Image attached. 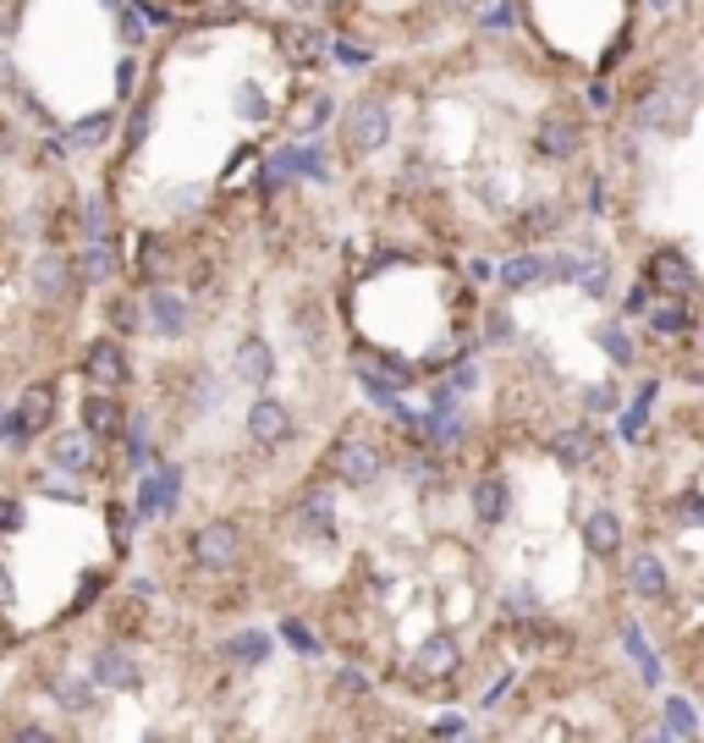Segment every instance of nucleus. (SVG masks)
<instances>
[{"instance_id":"obj_27","label":"nucleus","mask_w":704,"mask_h":743,"mask_svg":"<svg viewBox=\"0 0 704 743\" xmlns=\"http://www.w3.org/2000/svg\"><path fill=\"white\" fill-rule=\"evenodd\" d=\"M111 127H116V116H111V111H100V116H89V122L67 127V138H72L78 149H94V144H105V138H111Z\"/></svg>"},{"instance_id":"obj_6","label":"nucleus","mask_w":704,"mask_h":743,"mask_svg":"<svg viewBox=\"0 0 704 743\" xmlns=\"http://www.w3.org/2000/svg\"><path fill=\"white\" fill-rule=\"evenodd\" d=\"M29 281H34V292H39V297L61 303V297H72V292H78V259H67L61 248H50V254H39V259H34Z\"/></svg>"},{"instance_id":"obj_21","label":"nucleus","mask_w":704,"mask_h":743,"mask_svg":"<svg viewBox=\"0 0 704 743\" xmlns=\"http://www.w3.org/2000/svg\"><path fill=\"white\" fill-rule=\"evenodd\" d=\"M545 281V254H512L507 264H501V286L507 292H529V286H540Z\"/></svg>"},{"instance_id":"obj_25","label":"nucleus","mask_w":704,"mask_h":743,"mask_svg":"<svg viewBox=\"0 0 704 743\" xmlns=\"http://www.w3.org/2000/svg\"><path fill=\"white\" fill-rule=\"evenodd\" d=\"M226 655H231V661H248V666H264V661H270V639H264L259 628H242V633L226 644Z\"/></svg>"},{"instance_id":"obj_35","label":"nucleus","mask_w":704,"mask_h":743,"mask_svg":"<svg viewBox=\"0 0 704 743\" xmlns=\"http://www.w3.org/2000/svg\"><path fill=\"white\" fill-rule=\"evenodd\" d=\"M583 105H589V111H605V105H611V89H605V83H589Z\"/></svg>"},{"instance_id":"obj_5","label":"nucleus","mask_w":704,"mask_h":743,"mask_svg":"<svg viewBox=\"0 0 704 743\" xmlns=\"http://www.w3.org/2000/svg\"><path fill=\"white\" fill-rule=\"evenodd\" d=\"M188 319H193V303H188L177 286H155V292L144 297V330H155V336H182Z\"/></svg>"},{"instance_id":"obj_32","label":"nucleus","mask_w":704,"mask_h":743,"mask_svg":"<svg viewBox=\"0 0 704 743\" xmlns=\"http://www.w3.org/2000/svg\"><path fill=\"white\" fill-rule=\"evenodd\" d=\"M583 408H589V414H611V408H616V386H611V381L589 386V392H583Z\"/></svg>"},{"instance_id":"obj_13","label":"nucleus","mask_w":704,"mask_h":743,"mask_svg":"<svg viewBox=\"0 0 704 743\" xmlns=\"http://www.w3.org/2000/svg\"><path fill=\"white\" fill-rule=\"evenodd\" d=\"M177 469H155V474H144V496H138V518L149 524V518H160V513H171V502H177Z\"/></svg>"},{"instance_id":"obj_37","label":"nucleus","mask_w":704,"mask_h":743,"mask_svg":"<svg viewBox=\"0 0 704 743\" xmlns=\"http://www.w3.org/2000/svg\"><path fill=\"white\" fill-rule=\"evenodd\" d=\"M18 600V589H12V578H7V567H0V606H12Z\"/></svg>"},{"instance_id":"obj_28","label":"nucleus","mask_w":704,"mask_h":743,"mask_svg":"<svg viewBox=\"0 0 704 743\" xmlns=\"http://www.w3.org/2000/svg\"><path fill=\"white\" fill-rule=\"evenodd\" d=\"M78 264H83V275H89V281H111V275H116V254H111V243H105V237H100V243H89Z\"/></svg>"},{"instance_id":"obj_15","label":"nucleus","mask_w":704,"mask_h":743,"mask_svg":"<svg viewBox=\"0 0 704 743\" xmlns=\"http://www.w3.org/2000/svg\"><path fill=\"white\" fill-rule=\"evenodd\" d=\"M50 419H56V392H50V386H29L23 403H18V414H12V425H18L23 436H34V430H45Z\"/></svg>"},{"instance_id":"obj_10","label":"nucleus","mask_w":704,"mask_h":743,"mask_svg":"<svg viewBox=\"0 0 704 743\" xmlns=\"http://www.w3.org/2000/svg\"><path fill=\"white\" fill-rule=\"evenodd\" d=\"M83 430H89L94 441H116V436L127 430V414H122V403H116L111 392H94V397L83 403Z\"/></svg>"},{"instance_id":"obj_19","label":"nucleus","mask_w":704,"mask_h":743,"mask_svg":"<svg viewBox=\"0 0 704 743\" xmlns=\"http://www.w3.org/2000/svg\"><path fill=\"white\" fill-rule=\"evenodd\" d=\"M649 286H660V292H688V286H693V264H688L682 254H655V259H649Z\"/></svg>"},{"instance_id":"obj_20","label":"nucleus","mask_w":704,"mask_h":743,"mask_svg":"<svg viewBox=\"0 0 704 743\" xmlns=\"http://www.w3.org/2000/svg\"><path fill=\"white\" fill-rule=\"evenodd\" d=\"M583 540H589V551H594V556H611V551L622 545V518H616L611 507H594V513H589V524H583Z\"/></svg>"},{"instance_id":"obj_7","label":"nucleus","mask_w":704,"mask_h":743,"mask_svg":"<svg viewBox=\"0 0 704 743\" xmlns=\"http://www.w3.org/2000/svg\"><path fill=\"white\" fill-rule=\"evenodd\" d=\"M248 441L253 447H286L292 441V408L281 397H259L248 408Z\"/></svg>"},{"instance_id":"obj_4","label":"nucleus","mask_w":704,"mask_h":743,"mask_svg":"<svg viewBox=\"0 0 704 743\" xmlns=\"http://www.w3.org/2000/svg\"><path fill=\"white\" fill-rule=\"evenodd\" d=\"M534 149H540L545 160H572V155L583 149V122H578L572 111L550 105V111L540 116V127H534Z\"/></svg>"},{"instance_id":"obj_9","label":"nucleus","mask_w":704,"mask_h":743,"mask_svg":"<svg viewBox=\"0 0 704 743\" xmlns=\"http://www.w3.org/2000/svg\"><path fill=\"white\" fill-rule=\"evenodd\" d=\"M468 507H474V518L485 524V529H501L507 524V513H512V491H507V480H479L474 491H468Z\"/></svg>"},{"instance_id":"obj_34","label":"nucleus","mask_w":704,"mask_h":743,"mask_svg":"<svg viewBox=\"0 0 704 743\" xmlns=\"http://www.w3.org/2000/svg\"><path fill=\"white\" fill-rule=\"evenodd\" d=\"M512 23H518V7H512V0H501V12L485 18V29H512Z\"/></svg>"},{"instance_id":"obj_17","label":"nucleus","mask_w":704,"mask_h":743,"mask_svg":"<svg viewBox=\"0 0 704 743\" xmlns=\"http://www.w3.org/2000/svg\"><path fill=\"white\" fill-rule=\"evenodd\" d=\"M413 666H419V672H430V677H446L452 666H463V650H457V639H452V633H430V639L419 644Z\"/></svg>"},{"instance_id":"obj_14","label":"nucleus","mask_w":704,"mask_h":743,"mask_svg":"<svg viewBox=\"0 0 704 743\" xmlns=\"http://www.w3.org/2000/svg\"><path fill=\"white\" fill-rule=\"evenodd\" d=\"M89 381L100 386V392H111V386H122L127 381V358H122V347L116 341H94V352H89Z\"/></svg>"},{"instance_id":"obj_22","label":"nucleus","mask_w":704,"mask_h":743,"mask_svg":"<svg viewBox=\"0 0 704 743\" xmlns=\"http://www.w3.org/2000/svg\"><path fill=\"white\" fill-rule=\"evenodd\" d=\"M281 50H286V61H292V67H314V61H319V50H325V40H319L314 29L286 23V29H281Z\"/></svg>"},{"instance_id":"obj_2","label":"nucleus","mask_w":704,"mask_h":743,"mask_svg":"<svg viewBox=\"0 0 704 743\" xmlns=\"http://www.w3.org/2000/svg\"><path fill=\"white\" fill-rule=\"evenodd\" d=\"M188 551H193L198 567L231 573V567L242 562V529H237V524H204V529L188 534Z\"/></svg>"},{"instance_id":"obj_23","label":"nucleus","mask_w":704,"mask_h":743,"mask_svg":"<svg viewBox=\"0 0 704 743\" xmlns=\"http://www.w3.org/2000/svg\"><path fill=\"white\" fill-rule=\"evenodd\" d=\"M330 116H336V100H330V94H314V100H308V105H303V111L286 122V127H292L297 138H308V133H319Z\"/></svg>"},{"instance_id":"obj_36","label":"nucleus","mask_w":704,"mask_h":743,"mask_svg":"<svg viewBox=\"0 0 704 743\" xmlns=\"http://www.w3.org/2000/svg\"><path fill=\"white\" fill-rule=\"evenodd\" d=\"M441 7H446V12H457V18H474V12H479V0H441Z\"/></svg>"},{"instance_id":"obj_24","label":"nucleus","mask_w":704,"mask_h":743,"mask_svg":"<svg viewBox=\"0 0 704 743\" xmlns=\"http://www.w3.org/2000/svg\"><path fill=\"white\" fill-rule=\"evenodd\" d=\"M138 270H144L149 281H166V275H171V243H166V237H144V248H138Z\"/></svg>"},{"instance_id":"obj_31","label":"nucleus","mask_w":704,"mask_h":743,"mask_svg":"<svg viewBox=\"0 0 704 743\" xmlns=\"http://www.w3.org/2000/svg\"><path fill=\"white\" fill-rule=\"evenodd\" d=\"M594 341H600V347H611V358H616V363H633V341L622 336V325H594Z\"/></svg>"},{"instance_id":"obj_26","label":"nucleus","mask_w":704,"mask_h":743,"mask_svg":"<svg viewBox=\"0 0 704 743\" xmlns=\"http://www.w3.org/2000/svg\"><path fill=\"white\" fill-rule=\"evenodd\" d=\"M622 639H627V655L638 661V677H644V688H655V683H660V661H655V650H649V639H644L638 628H627Z\"/></svg>"},{"instance_id":"obj_11","label":"nucleus","mask_w":704,"mask_h":743,"mask_svg":"<svg viewBox=\"0 0 704 743\" xmlns=\"http://www.w3.org/2000/svg\"><path fill=\"white\" fill-rule=\"evenodd\" d=\"M600 447H605V441H600L589 425H572V430H556V436H550V452H556L567 469H583V463H594V458H600Z\"/></svg>"},{"instance_id":"obj_33","label":"nucleus","mask_w":704,"mask_h":743,"mask_svg":"<svg viewBox=\"0 0 704 743\" xmlns=\"http://www.w3.org/2000/svg\"><path fill=\"white\" fill-rule=\"evenodd\" d=\"M281 639H292V644H297V650H303V655H314V650H319V639H314V633H308V628H303V622H292V617H286V622H281Z\"/></svg>"},{"instance_id":"obj_30","label":"nucleus","mask_w":704,"mask_h":743,"mask_svg":"<svg viewBox=\"0 0 704 743\" xmlns=\"http://www.w3.org/2000/svg\"><path fill=\"white\" fill-rule=\"evenodd\" d=\"M666 738H693L699 732V716H693V705L688 699H666V727H660Z\"/></svg>"},{"instance_id":"obj_3","label":"nucleus","mask_w":704,"mask_h":743,"mask_svg":"<svg viewBox=\"0 0 704 743\" xmlns=\"http://www.w3.org/2000/svg\"><path fill=\"white\" fill-rule=\"evenodd\" d=\"M386 138H391V105H386V100L364 94V100L347 105V144H352V155H370V149H381Z\"/></svg>"},{"instance_id":"obj_16","label":"nucleus","mask_w":704,"mask_h":743,"mask_svg":"<svg viewBox=\"0 0 704 743\" xmlns=\"http://www.w3.org/2000/svg\"><path fill=\"white\" fill-rule=\"evenodd\" d=\"M627 589H633L638 600H660V595H666V567H660L655 551H638V556L627 562Z\"/></svg>"},{"instance_id":"obj_29","label":"nucleus","mask_w":704,"mask_h":743,"mask_svg":"<svg viewBox=\"0 0 704 743\" xmlns=\"http://www.w3.org/2000/svg\"><path fill=\"white\" fill-rule=\"evenodd\" d=\"M649 325H655L660 336H677V330H688V325H693V308H688V303H677V297H666V303L649 314Z\"/></svg>"},{"instance_id":"obj_1","label":"nucleus","mask_w":704,"mask_h":743,"mask_svg":"<svg viewBox=\"0 0 704 743\" xmlns=\"http://www.w3.org/2000/svg\"><path fill=\"white\" fill-rule=\"evenodd\" d=\"M330 474H336L341 485H352V491H370V485L386 474L381 441H370V436H341V441L330 447Z\"/></svg>"},{"instance_id":"obj_12","label":"nucleus","mask_w":704,"mask_h":743,"mask_svg":"<svg viewBox=\"0 0 704 743\" xmlns=\"http://www.w3.org/2000/svg\"><path fill=\"white\" fill-rule=\"evenodd\" d=\"M50 463L56 469H72V474H89L94 469V436L89 430H61L50 441Z\"/></svg>"},{"instance_id":"obj_8","label":"nucleus","mask_w":704,"mask_h":743,"mask_svg":"<svg viewBox=\"0 0 704 743\" xmlns=\"http://www.w3.org/2000/svg\"><path fill=\"white\" fill-rule=\"evenodd\" d=\"M144 672H138V661L122 650V644H100L94 650V666H89V683L94 688H133Z\"/></svg>"},{"instance_id":"obj_18","label":"nucleus","mask_w":704,"mask_h":743,"mask_svg":"<svg viewBox=\"0 0 704 743\" xmlns=\"http://www.w3.org/2000/svg\"><path fill=\"white\" fill-rule=\"evenodd\" d=\"M231 375H237V381H248V386H264V381L275 375L270 347H264V341H242V347H237V363H231Z\"/></svg>"}]
</instances>
